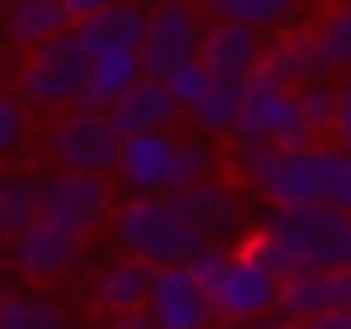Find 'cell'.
<instances>
[{"label": "cell", "instance_id": "6da1fadb", "mask_svg": "<svg viewBox=\"0 0 351 329\" xmlns=\"http://www.w3.org/2000/svg\"><path fill=\"white\" fill-rule=\"evenodd\" d=\"M258 230L296 269H351V208L346 203H269Z\"/></svg>", "mask_w": 351, "mask_h": 329}, {"label": "cell", "instance_id": "7a4b0ae2", "mask_svg": "<svg viewBox=\"0 0 351 329\" xmlns=\"http://www.w3.org/2000/svg\"><path fill=\"white\" fill-rule=\"evenodd\" d=\"M110 241L115 252H132L154 269L165 263H186L203 236L192 230V219L181 214L176 192H143V197H121L115 203V219H110Z\"/></svg>", "mask_w": 351, "mask_h": 329}, {"label": "cell", "instance_id": "3957f363", "mask_svg": "<svg viewBox=\"0 0 351 329\" xmlns=\"http://www.w3.org/2000/svg\"><path fill=\"white\" fill-rule=\"evenodd\" d=\"M258 197L263 203H351V148H340L335 137L280 148Z\"/></svg>", "mask_w": 351, "mask_h": 329}, {"label": "cell", "instance_id": "277c9868", "mask_svg": "<svg viewBox=\"0 0 351 329\" xmlns=\"http://www.w3.org/2000/svg\"><path fill=\"white\" fill-rule=\"evenodd\" d=\"M88 77H93V49L82 44L77 27L60 33V38H49V44H38V49H27L16 60V93H22V104L27 110H49V115L77 110L88 99Z\"/></svg>", "mask_w": 351, "mask_h": 329}, {"label": "cell", "instance_id": "5b68a950", "mask_svg": "<svg viewBox=\"0 0 351 329\" xmlns=\"http://www.w3.org/2000/svg\"><path fill=\"white\" fill-rule=\"evenodd\" d=\"M115 175H93V170H44L38 175V219L71 230V236H99L115 219Z\"/></svg>", "mask_w": 351, "mask_h": 329}, {"label": "cell", "instance_id": "8992f818", "mask_svg": "<svg viewBox=\"0 0 351 329\" xmlns=\"http://www.w3.org/2000/svg\"><path fill=\"white\" fill-rule=\"evenodd\" d=\"M44 159H49V170H93V175H115L121 132H115L110 110H93V104L60 110V115L44 126Z\"/></svg>", "mask_w": 351, "mask_h": 329}, {"label": "cell", "instance_id": "52a82bcc", "mask_svg": "<svg viewBox=\"0 0 351 329\" xmlns=\"http://www.w3.org/2000/svg\"><path fill=\"white\" fill-rule=\"evenodd\" d=\"M236 137H258V143H280V148H296V143H313V126L302 115V99L296 88L274 82V77H252L247 93H241V121H236Z\"/></svg>", "mask_w": 351, "mask_h": 329}, {"label": "cell", "instance_id": "ba28073f", "mask_svg": "<svg viewBox=\"0 0 351 329\" xmlns=\"http://www.w3.org/2000/svg\"><path fill=\"white\" fill-rule=\"evenodd\" d=\"M203 11L192 0H154L148 5V38H143V71L148 77H170L186 60L203 55Z\"/></svg>", "mask_w": 351, "mask_h": 329}, {"label": "cell", "instance_id": "9c48e42d", "mask_svg": "<svg viewBox=\"0 0 351 329\" xmlns=\"http://www.w3.org/2000/svg\"><path fill=\"white\" fill-rule=\"evenodd\" d=\"M181 214L192 219V230L203 241H219V247H236L252 236V208H247V192L241 181H225V175H208L197 186H181L176 192Z\"/></svg>", "mask_w": 351, "mask_h": 329}, {"label": "cell", "instance_id": "30bf717a", "mask_svg": "<svg viewBox=\"0 0 351 329\" xmlns=\"http://www.w3.org/2000/svg\"><path fill=\"white\" fill-rule=\"evenodd\" d=\"M82 252H88L82 236H71V230H60V225H49V219H33V225L5 247V263H11V274H16L22 285H60V280L82 263Z\"/></svg>", "mask_w": 351, "mask_h": 329}, {"label": "cell", "instance_id": "8fae6325", "mask_svg": "<svg viewBox=\"0 0 351 329\" xmlns=\"http://www.w3.org/2000/svg\"><path fill=\"white\" fill-rule=\"evenodd\" d=\"M148 313H154L159 329H208V324H219L208 285H203L186 263H165V269H154Z\"/></svg>", "mask_w": 351, "mask_h": 329}, {"label": "cell", "instance_id": "7c38bea8", "mask_svg": "<svg viewBox=\"0 0 351 329\" xmlns=\"http://www.w3.org/2000/svg\"><path fill=\"white\" fill-rule=\"evenodd\" d=\"M280 285H285V280H280L269 263H258L252 252L236 247V269H230L225 285L214 291V313H219V324L230 329V324H247V318L274 313V307H280Z\"/></svg>", "mask_w": 351, "mask_h": 329}, {"label": "cell", "instance_id": "4fadbf2b", "mask_svg": "<svg viewBox=\"0 0 351 329\" xmlns=\"http://www.w3.org/2000/svg\"><path fill=\"white\" fill-rule=\"evenodd\" d=\"M176 148H181L176 132H137V137H121V159H115V186H121V197L170 192Z\"/></svg>", "mask_w": 351, "mask_h": 329}, {"label": "cell", "instance_id": "5bb4252c", "mask_svg": "<svg viewBox=\"0 0 351 329\" xmlns=\"http://www.w3.org/2000/svg\"><path fill=\"white\" fill-rule=\"evenodd\" d=\"M263 33L258 27H247V22H219V16H208V33H203V66H208V77H219V82H252L258 71H263Z\"/></svg>", "mask_w": 351, "mask_h": 329}, {"label": "cell", "instance_id": "9a60e30c", "mask_svg": "<svg viewBox=\"0 0 351 329\" xmlns=\"http://www.w3.org/2000/svg\"><path fill=\"white\" fill-rule=\"evenodd\" d=\"M148 291H154V263L132 258V252H115L93 269L88 280V302L99 313H143L148 307Z\"/></svg>", "mask_w": 351, "mask_h": 329}, {"label": "cell", "instance_id": "2e32d148", "mask_svg": "<svg viewBox=\"0 0 351 329\" xmlns=\"http://www.w3.org/2000/svg\"><path fill=\"white\" fill-rule=\"evenodd\" d=\"M181 115L176 93L165 77H137L115 104H110V121L121 137H137V132H170V121Z\"/></svg>", "mask_w": 351, "mask_h": 329}, {"label": "cell", "instance_id": "e0dca14e", "mask_svg": "<svg viewBox=\"0 0 351 329\" xmlns=\"http://www.w3.org/2000/svg\"><path fill=\"white\" fill-rule=\"evenodd\" d=\"M335 307H351V274L346 269H296V274H285L280 313H291L302 324V318H318V313H335Z\"/></svg>", "mask_w": 351, "mask_h": 329}, {"label": "cell", "instance_id": "ac0fdd59", "mask_svg": "<svg viewBox=\"0 0 351 329\" xmlns=\"http://www.w3.org/2000/svg\"><path fill=\"white\" fill-rule=\"evenodd\" d=\"M71 27L77 22H71L66 0H5V16H0V38L11 49H22V55L60 38V33H71Z\"/></svg>", "mask_w": 351, "mask_h": 329}, {"label": "cell", "instance_id": "d6986e66", "mask_svg": "<svg viewBox=\"0 0 351 329\" xmlns=\"http://www.w3.org/2000/svg\"><path fill=\"white\" fill-rule=\"evenodd\" d=\"M263 77H274V82H285V88H307V82L329 77V71H324V55H318V44H313V27H307V33H274L269 49H263Z\"/></svg>", "mask_w": 351, "mask_h": 329}, {"label": "cell", "instance_id": "ffe728a7", "mask_svg": "<svg viewBox=\"0 0 351 329\" xmlns=\"http://www.w3.org/2000/svg\"><path fill=\"white\" fill-rule=\"evenodd\" d=\"M77 33H82L88 49H143V38H148V5L143 0H121V5L99 11V16H88V22H77Z\"/></svg>", "mask_w": 351, "mask_h": 329}, {"label": "cell", "instance_id": "44dd1931", "mask_svg": "<svg viewBox=\"0 0 351 329\" xmlns=\"http://www.w3.org/2000/svg\"><path fill=\"white\" fill-rule=\"evenodd\" d=\"M0 329H71V307L49 285H16L0 302Z\"/></svg>", "mask_w": 351, "mask_h": 329}, {"label": "cell", "instance_id": "7402d4cb", "mask_svg": "<svg viewBox=\"0 0 351 329\" xmlns=\"http://www.w3.org/2000/svg\"><path fill=\"white\" fill-rule=\"evenodd\" d=\"M137 77H148L143 71V49H93V77H88V99L82 104L110 110Z\"/></svg>", "mask_w": 351, "mask_h": 329}, {"label": "cell", "instance_id": "603a6c76", "mask_svg": "<svg viewBox=\"0 0 351 329\" xmlns=\"http://www.w3.org/2000/svg\"><path fill=\"white\" fill-rule=\"evenodd\" d=\"M38 219V175L33 170H0V252Z\"/></svg>", "mask_w": 351, "mask_h": 329}, {"label": "cell", "instance_id": "cb8c5ba5", "mask_svg": "<svg viewBox=\"0 0 351 329\" xmlns=\"http://www.w3.org/2000/svg\"><path fill=\"white\" fill-rule=\"evenodd\" d=\"M241 93H247V82H208L203 88V99L186 110L192 115V126L203 132V137H236V121H241Z\"/></svg>", "mask_w": 351, "mask_h": 329}, {"label": "cell", "instance_id": "d4e9b609", "mask_svg": "<svg viewBox=\"0 0 351 329\" xmlns=\"http://www.w3.org/2000/svg\"><path fill=\"white\" fill-rule=\"evenodd\" d=\"M203 11L219 22H247L258 33H274V27H296L302 0H203Z\"/></svg>", "mask_w": 351, "mask_h": 329}, {"label": "cell", "instance_id": "484cf974", "mask_svg": "<svg viewBox=\"0 0 351 329\" xmlns=\"http://www.w3.org/2000/svg\"><path fill=\"white\" fill-rule=\"evenodd\" d=\"M313 44H318L329 77H351V0H335L313 22Z\"/></svg>", "mask_w": 351, "mask_h": 329}, {"label": "cell", "instance_id": "4316f807", "mask_svg": "<svg viewBox=\"0 0 351 329\" xmlns=\"http://www.w3.org/2000/svg\"><path fill=\"white\" fill-rule=\"evenodd\" d=\"M214 164H219V154H214V137H203V132L181 137V148H176V170H170V192H181V186H197V181L219 175Z\"/></svg>", "mask_w": 351, "mask_h": 329}, {"label": "cell", "instance_id": "83f0119b", "mask_svg": "<svg viewBox=\"0 0 351 329\" xmlns=\"http://www.w3.org/2000/svg\"><path fill=\"white\" fill-rule=\"evenodd\" d=\"M274 159H280V143H258V137H236V143H230V170H236V181L252 186V192L269 181Z\"/></svg>", "mask_w": 351, "mask_h": 329}, {"label": "cell", "instance_id": "f1b7e54d", "mask_svg": "<svg viewBox=\"0 0 351 329\" xmlns=\"http://www.w3.org/2000/svg\"><path fill=\"white\" fill-rule=\"evenodd\" d=\"M33 137V110L22 104V93H0V164L16 159Z\"/></svg>", "mask_w": 351, "mask_h": 329}, {"label": "cell", "instance_id": "f546056e", "mask_svg": "<svg viewBox=\"0 0 351 329\" xmlns=\"http://www.w3.org/2000/svg\"><path fill=\"white\" fill-rule=\"evenodd\" d=\"M296 99H302V115H307L313 137H329V132H335V82L318 77V82L296 88Z\"/></svg>", "mask_w": 351, "mask_h": 329}, {"label": "cell", "instance_id": "4dcf8cb0", "mask_svg": "<svg viewBox=\"0 0 351 329\" xmlns=\"http://www.w3.org/2000/svg\"><path fill=\"white\" fill-rule=\"evenodd\" d=\"M186 269H192V274H197V280L208 285V296H214V291L225 285V274L236 269V247H219V241H203V247H197V252L186 258Z\"/></svg>", "mask_w": 351, "mask_h": 329}, {"label": "cell", "instance_id": "1f68e13d", "mask_svg": "<svg viewBox=\"0 0 351 329\" xmlns=\"http://www.w3.org/2000/svg\"><path fill=\"white\" fill-rule=\"evenodd\" d=\"M165 82H170V93H176V104H181V110H192V104L203 99V88H208L214 77H208V66H203V60H186V66H181V71H170Z\"/></svg>", "mask_w": 351, "mask_h": 329}, {"label": "cell", "instance_id": "d6a6232c", "mask_svg": "<svg viewBox=\"0 0 351 329\" xmlns=\"http://www.w3.org/2000/svg\"><path fill=\"white\" fill-rule=\"evenodd\" d=\"M340 148H351V77L335 82V132H329Z\"/></svg>", "mask_w": 351, "mask_h": 329}, {"label": "cell", "instance_id": "836d02e7", "mask_svg": "<svg viewBox=\"0 0 351 329\" xmlns=\"http://www.w3.org/2000/svg\"><path fill=\"white\" fill-rule=\"evenodd\" d=\"M99 329H159V324H154V313L143 307V313H104Z\"/></svg>", "mask_w": 351, "mask_h": 329}, {"label": "cell", "instance_id": "e575fe53", "mask_svg": "<svg viewBox=\"0 0 351 329\" xmlns=\"http://www.w3.org/2000/svg\"><path fill=\"white\" fill-rule=\"evenodd\" d=\"M296 329H351V307H335V313H318V318H302Z\"/></svg>", "mask_w": 351, "mask_h": 329}, {"label": "cell", "instance_id": "d590c367", "mask_svg": "<svg viewBox=\"0 0 351 329\" xmlns=\"http://www.w3.org/2000/svg\"><path fill=\"white\" fill-rule=\"evenodd\" d=\"M230 329H296V318L274 307V313H263V318H247V324H230Z\"/></svg>", "mask_w": 351, "mask_h": 329}, {"label": "cell", "instance_id": "8d00e7d4", "mask_svg": "<svg viewBox=\"0 0 351 329\" xmlns=\"http://www.w3.org/2000/svg\"><path fill=\"white\" fill-rule=\"evenodd\" d=\"M110 5H121V0H66V11H71V22H88V16H99V11H110Z\"/></svg>", "mask_w": 351, "mask_h": 329}, {"label": "cell", "instance_id": "74e56055", "mask_svg": "<svg viewBox=\"0 0 351 329\" xmlns=\"http://www.w3.org/2000/svg\"><path fill=\"white\" fill-rule=\"evenodd\" d=\"M16 291V274H11V263H0V302Z\"/></svg>", "mask_w": 351, "mask_h": 329}, {"label": "cell", "instance_id": "f35d334b", "mask_svg": "<svg viewBox=\"0 0 351 329\" xmlns=\"http://www.w3.org/2000/svg\"><path fill=\"white\" fill-rule=\"evenodd\" d=\"M5 77H16L11 66H5V55H0V93H5Z\"/></svg>", "mask_w": 351, "mask_h": 329}, {"label": "cell", "instance_id": "ab89813d", "mask_svg": "<svg viewBox=\"0 0 351 329\" xmlns=\"http://www.w3.org/2000/svg\"><path fill=\"white\" fill-rule=\"evenodd\" d=\"M0 16H5V0H0Z\"/></svg>", "mask_w": 351, "mask_h": 329}, {"label": "cell", "instance_id": "60d3db41", "mask_svg": "<svg viewBox=\"0 0 351 329\" xmlns=\"http://www.w3.org/2000/svg\"><path fill=\"white\" fill-rule=\"evenodd\" d=\"M346 274H351V269H346Z\"/></svg>", "mask_w": 351, "mask_h": 329}, {"label": "cell", "instance_id": "b9f144b4", "mask_svg": "<svg viewBox=\"0 0 351 329\" xmlns=\"http://www.w3.org/2000/svg\"><path fill=\"white\" fill-rule=\"evenodd\" d=\"M346 208H351V203H346Z\"/></svg>", "mask_w": 351, "mask_h": 329}, {"label": "cell", "instance_id": "7bdbcfd3", "mask_svg": "<svg viewBox=\"0 0 351 329\" xmlns=\"http://www.w3.org/2000/svg\"><path fill=\"white\" fill-rule=\"evenodd\" d=\"M329 5H335V0H329Z\"/></svg>", "mask_w": 351, "mask_h": 329}]
</instances>
